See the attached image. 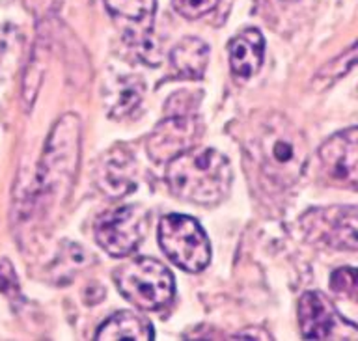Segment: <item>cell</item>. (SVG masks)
<instances>
[{
  "label": "cell",
  "instance_id": "6da1fadb",
  "mask_svg": "<svg viewBox=\"0 0 358 341\" xmlns=\"http://www.w3.org/2000/svg\"><path fill=\"white\" fill-rule=\"evenodd\" d=\"M245 150L256 172L276 189L293 187L306 170V138L295 123L278 112L254 123L246 136Z\"/></svg>",
  "mask_w": 358,
  "mask_h": 341
},
{
  "label": "cell",
  "instance_id": "7a4b0ae2",
  "mask_svg": "<svg viewBox=\"0 0 358 341\" xmlns=\"http://www.w3.org/2000/svg\"><path fill=\"white\" fill-rule=\"evenodd\" d=\"M228 157L211 147H190L168 162L166 181L173 194L198 205H215L231 189Z\"/></svg>",
  "mask_w": 358,
  "mask_h": 341
},
{
  "label": "cell",
  "instance_id": "3957f363",
  "mask_svg": "<svg viewBox=\"0 0 358 341\" xmlns=\"http://www.w3.org/2000/svg\"><path fill=\"white\" fill-rule=\"evenodd\" d=\"M114 282L125 300L148 312L166 307L176 293L172 273L151 257L123 263L114 270Z\"/></svg>",
  "mask_w": 358,
  "mask_h": 341
},
{
  "label": "cell",
  "instance_id": "277c9868",
  "mask_svg": "<svg viewBox=\"0 0 358 341\" xmlns=\"http://www.w3.org/2000/svg\"><path fill=\"white\" fill-rule=\"evenodd\" d=\"M159 245L172 263L187 273H200L211 261V242L198 220L168 215L159 224Z\"/></svg>",
  "mask_w": 358,
  "mask_h": 341
},
{
  "label": "cell",
  "instance_id": "5b68a950",
  "mask_svg": "<svg viewBox=\"0 0 358 341\" xmlns=\"http://www.w3.org/2000/svg\"><path fill=\"white\" fill-rule=\"evenodd\" d=\"M150 226V215L142 205H123L112 209L95 224V239L112 257L133 254Z\"/></svg>",
  "mask_w": 358,
  "mask_h": 341
},
{
  "label": "cell",
  "instance_id": "8992f818",
  "mask_svg": "<svg viewBox=\"0 0 358 341\" xmlns=\"http://www.w3.org/2000/svg\"><path fill=\"white\" fill-rule=\"evenodd\" d=\"M80 123L75 114H67L56 123L43 155V183L60 189L64 181H71L77 170L80 150Z\"/></svg>",
  "mask_w": 358,
  "mask_h": 341
},
{
  "label": "cell",
  "instance_id": "52a82bcc",
  "mask_svg": "<svg viewBox=\"0 0 358 341\" xmlns=\"http://www.w3.org/2000/svg\"><path fill=\"white\" fill-rule=\"evenodd\" d=\"M201 136V122L194 112L168 114L148 138V153L155 162H170L194 147Z\"/></svg>",
  "mask_w": 358,
  "mask_h": 341
},
{
  "label": "cell",
  "instance_id": "ba28073f",
  "mask_svg": "<svg viewBox=\"0 0 358 341\" xmlns=\"http://www.w3.org/2000/svg\"><path fill=\"white\" fill-rule=\"evenodd\" d=\"M319 161L323 173L330 181L357 187L358 179V131L357 127L343 129L319 147Z\"/></svg>",
  "mask_w": 358,
  "mask_h": 341
},
{
  "label": "cell",
  "instance_id": "9c48e42d",
  "mask_svg": "<svg viewBox=\"0 0 358 341\" xmlns=\"http://www.w3.org/2000/svg\"><path fill=\"white\" fill-rule=\"evenodd\" d=\"M136 175V162L133 153L123 144L114 145L105 155L101 157L97 164L95 179L99 189L112 198H122L131 192L134 187Z\"/></svg>",
  "mask_w": 358,
  "mask_h": 341
},
{
  "label": "cell",
  "instance_id": "30bf717a",
  "mask_svg": "<svg viewBox=\"0 0 358 341\" xmlns=\"http://www.w3.org/2000/svg\"><path fill=\"white\" fill-rule=\"evenodd\" d=\"M299 326L306 340H330L338 328V315L329 298L319 291H308L299 300Z\"/></svg>",
  "mask_w": 358,
  "mask_h": 341
},
{
  "label": "cell",
  "instance_id": "8fae6325",
  "mask_svg": "<svg viewBox=\"0 0 358 341\" xmlns=\"http://www.w3.org/2000/svg\"><path fill=\"white\" fill-rule=\"evenodd\" d=\"M110 13L122 32L133 41H145L153 28L157 0H105Z\"/></svg>",
  "mask_w": 358,
  "mask_h": 341
},
{
  "label": "cell",
  "instance_id": "7c38bea8",
  "mask_svg": "<svg viewBox=\"0 0 358 341\" xmlns=\"http://www.w3.org/2000/svg\"><path fill=\"white\" fill-rule=\"evenodd\" d=\"M265 39L257 28H245L229 41V67L241 80L254 77L263 64Z\"/></svg>",
  "mask_w": 358,
  "mask_h": 341
},
{
  "label": "cell",
  "instance_id": "4fadbf2b",
  "mask_svg": "<svg viewBox=\"0 0 358 341\" xmlns=\"http://www.w3.org/2000/svg\"><path fill=\"white\" fill-rule=\"evenodd\" d=\"M97 341H151L155 330L144 315L136 312H120L108 317L95 332Z\"/></svg>",
  "mask_w": 358,
  "mask_h": 341
},
{
  "label": "cell",
  "instance_id": "5bb4252c",
  "mask_svg": "<svg viewBox=\"0 0 358 341\" xmlns=\"http://www.w3.org/2000/svg\"><path fill=\"white\" fill-rule=\"evenodd\" d=\"M145 84L138 75H122L106 86L105 105L108 116L122 119L133 114L144 99Z\"/></svg>",
  "mask_w": 358,
  "mask_h": 341
},
{
  "label": "cell",
  "instance_id": "9a60e30c",
  "mask_svg": "<svg viewBox=\"0 0 358 341\" xmlns=\"http://www.w3.org/2000/svg\"><path fill=\"white\" fill-rule=\"evenodd\" d=\"M173 69L185 78H200L209 61V47L198 38H185L170 52Z\"/></svg>",
  "mask_w": 358,
  "mask_h": 341
},
{
  "label": "cell",
  "instance_id": "2e32d148",
  "mask_svg": "<svg viewBox=\"0 0 358 341\" xmlns=\"http://www.w3.org/2000/svg\"><path fill=\"white\" fill-rule=\"evenodd\" d=\"M22 49V36L13 27L0 28V77L11 71Z\"/></svg>",
  "mask_w": 358,
  "mask_h": 341
},
{
  "label": "cell",
  "instance_id": "e0dca14e",
  "mask_svg": "<svg viewBox=\"0 0 358 341\" xmlns=\"http://www.w3.org/2000/svg\"><path fill=\"white\" fill-rule=\"evenodd\" d=\"M179 15L187 19H200L218 6L220 0H172Z\"/></svg>",
  "mask_w": 358,
  "mask_h": 341
},
{
  "label": "cell",
  "instance_id": "ac0fdd59",
  "mask_svg": "<svg viewBox=\"0 0 358 341\" xmlns=\"http://www.w3.org/2000/svg\"><path fill=\"white\" fill-rule=\"evenodd\" d=\"M330 287L336 295H347L349 298H355L357 293V270L351 267L340 268L332 274L330 280Z\"/></svg>",
  "mask_w": 358,
  "mask_h": 341
}]
</instances>
